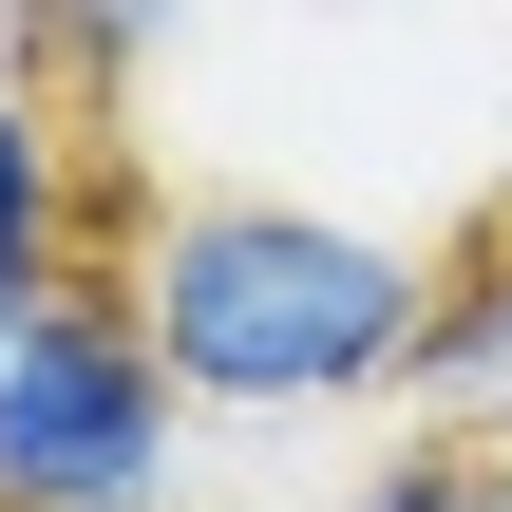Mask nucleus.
Segmentation results:
<instances>
[{"mask_svg":"<svg viewBox=\"0 0 512 512\" xmlns=\"http://www.w3.org/2000/svg\"><path fill=\"white\" fill-rule=\"evenodd\" d=\"M114 285L152 304L209 418H361L418 380V323H437V247L323 190H152L114 228Z\"/></svg>","mask_w":512,"mask_h":512,"instance_id":"obj_1","label":"nucleus"},{"mask_svg":"<svg viewBox=\"0 0 512 512\" xmlns=\"http://www.w3.org/2000/svg\"><path fill=\"white\" fill-rule=\"evenodd\" d=\"M190 380L152 342V304L114 266H76L19 342H0V512H171L190 475Z\"/></svg>","mask_w":512,"mask_h":512,"instance_id":"obj_2","label":"nucleus"},{"mask_svg":"<svg viewBox=\"0 0 512 512\" xmlns=\"http://www.w3.org/2000/svg\"><path fill=\"white\" fill-rule=\"evenodd\" d=\"M190 19H209V0H0V57H38L76 114H133V95L190 57Z\"/></svg>","mask_w":512,"mask_h":512,"instance_id":"obj_3","label":"nucleus"},{"mask_svg":"<svg viewBox=\"0 0 512 512\" xmlns=\"http://www.w3.org/2000/svg\"><path fill=\"white\" fill-rule=\"evenodd\" d=\"M95 247V152H76V95L38 57H0V266H76Z\"/></svg>","mask_w":512,"mask_h":512,"instance_id":"obj_4","label":"nucleus"},{"mask_svg":"<svg viewBox=\"0 0 512 512\" xmlns=\"http://www.w3.org/2000/svg\"><path fill=\"white\" fill-rule=\"evenodd\" d=\"M418 418H512V228L475 266H437V323H418Z\"/></svg>","mask_w":512,"mask_h":512,"instance_id":"obj_5","label":"nucleus"},{"mask_svg":"<svg viewBox=\"0 0 512 512\" xmlns=\"http://www.w3.org/2000/svg\"><path fill=\"white\" fill-rule=\"evenodd\" d=\"M342 512H512V437H494V418H437V437L361 456V494H342Z\"/></svg>","mask_w":512,"mask_h":512,"instance_id":"obj_6","label":"nucleus"},{"mask_svg":"<svg viewBox=\"0 0 512 512\" xmlns=\"http://www.w3.org/2000/svg\"><path fill=\"white\" fill-rule=\"evenodd\" d=\"M57 285H76V266H0V342H19V323H38Z\"/></svg>","mask_w":512,"mask_h":512,"instance_id":"obj_7","label":"nucleus"},{"mask_svg":"<svg viewBox=\"0 0 512 512\" xmlns=\"http://www.w3.org/2000/svg\"><path fill=\"white\" fill-rule=\"evenodd\" d=\"M285 19H399V0H285Z\"/></svg>","mask_w":512,"mask_h":512,"instance_id":"obj_8","label":"nucleus"},{"mask_svg":"<svg viewBox=\"0 0 512 512\" xmlns=\"http://www.w3.org/2000/svg\"><path fill=\"white\" fill-rule=\"evenodd\" d=\"M494 209H512V171H494Z\"/></svg>","mask_w":512,"mask_h":512,"instance_id":"obj_9","label":"nucleus"},{"mask_svg":"<svg viewBox=\"0 0 512 512\" xmlns=\"http://www.w3.org/2000/svg\"><path fill=\"white\" fill-rule=\"evenodd\" d=\"M494 437H512V418H494Z\"/></svg>","mask_w":512,"mask_h":512,"instance_id":"obj_10","label":"nucleus"}]
</instances>
